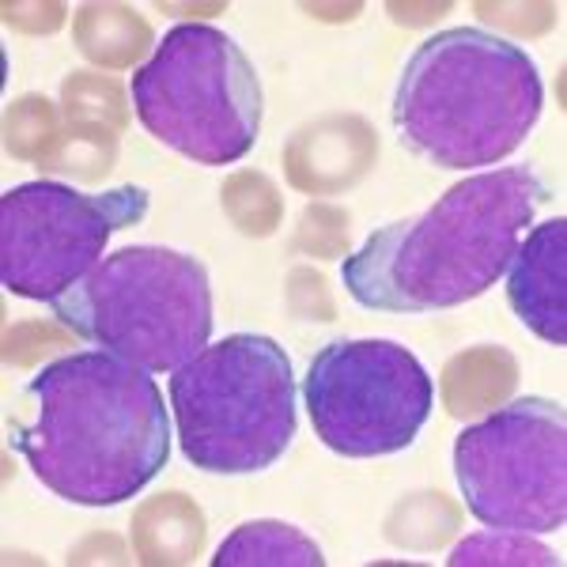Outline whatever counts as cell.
Wrapping results in <instances>:
<instances>
[{
  "label": "cell",
  "instance_id": "6da1fadb",
  "mask_svg": "<svg viewBox=\"0 0 567 567\" xmlns=\"http://www.w3.org/2000/svg\"><path fill=\"white\" fill-rule=\"evenodd\" d=\"M31 424H12V451L53 496L117 507L141 496L171 458V420L155 379L106 349L53 360L27 382Z\"/></svg>",
  "mask_w": 567,
  "mask_h": 567
},
{
  "label": "cell",
  "instance_id": "7a4b0ae2",
  "mask_svg": "<svg viewBox=\"0 0 567 567\" xmlns=\"http://www.w3.org/2000/svg\"><path fill=\"white\" fill-rule=\"evenodd\" d=\"M548 200L534 167H496L451 186L427 213L379 227L349 254L341 280L379 315L451 310L507 272L523 231Z\"/></svg>",
  "mask_w": 567,
  "mask_h": 567
},
{
  "label": "cell",
  "instance_id": "3957f363",
  "mask_svg": "<svg viewBox=\"0 0 567 567\" xmlns=\"http://www.w3.org/2000/svg\"><path fill=\"white\" fill-rule=\"evenodd\" d=\"M542 106V72L523 45L481 27H451L409 58L393 91V130L424 163L473 171L523 148Z\"/></svg>",
  "mask_w": 567,
  "mask_h": 567
},
{
  "label": "cell",
  "instance_id": "277c9868",
  "mask_svg": "<svg viewBox=\"0 0 567 567\" xmlns=\"http://www.w3.org/2000/svg\"><path fill=\"white\" fill-rule=\"evenodd\" d=\"M50 315L148 374H175L208 349L213 288L205 265L189 254L125 246L53 299Z\"/></svg>",
  "mask_w": 567,
  "mask_h": 567
},
{
  "label": "cell",
  "instance_id": "5b68a950",
  "mask_svg": "<svg viewBox=\"0 0 567 567\" xmlns=\"http://www.w3.org/2000/svg\"><path fill=\"white\" fill-rule=\"evenodd\" d=\"M178 443L205 473H261L296 439V374L265 333H231L171 374Z\"/></svg>",
  "mask_w": 567,
  "mask_h": 567
},
{
  "label": "cell",
  "instance_id": "8992f818",
  "mask_svg": "<svg viewBox=\"0 0 567 567\" xmlns=\"http://www.w3.org/2000/svg\"><path fill=\"white\" fill-rule=\"evenodd\" d=\"M141 125L200 167L239 163L261 133V80L243 45L213 23H178L130 80Z\"/></svg>",
  "mask_w": 567,
  "mask_h": 567
},
{
  "label": "cell",
  "instance_id": "52a82bcc",
  "mask_svg": "<svg viewBox=\"0 0 567 567\" xmlns=\"http://www.w3.org/2000/svg\"><path fill=\"white\" fill-rule=\"evenodd\" d=\"M454 481L470 515L492 529L553 534L567 523V413L515 398L454 443Z\"/></svg>",
  "mask_w": 567,
  "mask_h": 567
},
{
  "label": "cell",
  "instance_id": "ba28073f",
  "mask_svg": "<svg viewBox=\"0 0 567 567\" xmlns=\"http://www.w3.org/2000/svg\"><path fill=\"white\" fill-rule=\"evenodd\" d=\"M303 401L315 435L341 458L409 451L435 409V386L405 344L329 341L310 360Z\"/></svg>",
  "mask_w": 567,
  "mask_h": 567
},
{
  "label": "cell",
  "instance_id": "9c48e42d",
  "mask_svg": "<svg viewBox=\"0 0 567 567\" xmlns=\"http://www.w3.org/2000/svg\"><path fill=\"white\" fill-rule=\"evenodd\" d=\"M148 216V189L106 194L23 182L0 197V284L12 296L53 303L103 261L110 239Z\"/></svg>",
  "mask_w": 567,
  "mask_h": 567
},
{
  "label": "cell",
  "instance_id": "30bf717a",
  "mask_svg": "<svg viewBox=\"0 0 567 567\" xmlns=\"http://www.w3.org/2000/svg\"><path fill=\"white\" fill-rule=\"evenodd\" d=\"M507 299L542 341L567 344V219L537 224L507 265Z\"/></svg>",
  "mask_w": 567,
  "mask_h": 567
},
{
  "label": "cell",
  "instance_id": "8fae6325",
  "mask_svg": "<svg viewBox=\"0 0 567 567\" xmlns=\"http://www.w3.org/2000/svg\"><path fill=\"white\" fill-rule=\"evenodd\" d=\"M213 567H326V556L303 529L288 523H246L216 548Z\"/></svg>",
  "mask_w": 567,
  "mask_h": 567
},
{
  "label": "cell",
  "instance_id": "7c38bea8",
  "mask_svg": "<svg viewBox=\"0 0 567 567\" xmlns=\"http://www.w3.org/2000/svg\"><path fill=\"white\" fill-rule=\"evenodd\" d=\"M473 564H556V553L537 542H529L518 529H484L470 537L451 553V567H473Z\"/></svg>",
  "mask_w": 567,
  "mask_h": 567
}]
</instances>
